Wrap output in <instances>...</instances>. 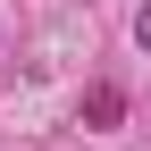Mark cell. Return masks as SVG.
Segmentation results:
<instances>
[{
  "instance_id": "6da1fadb",
  "label": "cell",
  "mask_w": 151,
  "mask_h": 151,
  "mask_svg": "<svg viewBox=\"0 0 151 151\" xmlns=\"http://www.w3.org/2000/svg\"><path fill=\"white\" fill-rule=\"evenodd\" d=\"M76 126H92V134L126 126V84H118V76H92V84H84V101H76Z\"/></svg>"
},
{
  "instance_id": "7a4b0ae2",
  "label": "cell",
  "mask_w": 151,
  "mask_h": 151,
  "mask_svg": "<svg viewBox=\"0 0 151 151\" xmlns=\"http://www.w3.org/2000/svg\"><path fill=\"white\" fill-rule=\"evenodd\" d=\"M134 50H151V0L134 9Z\"/></svg>"
}]
</instances>
